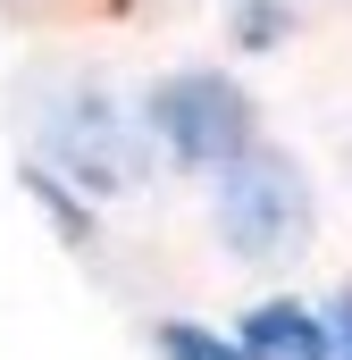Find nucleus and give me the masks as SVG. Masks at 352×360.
Returning <instances> with one entry per match:
<instances>
[{"instance_id": "f257e3e1", "label": "nucleus", "mask_w": 352, "mask_h": 360, "mask_svg": "<svg viewBox=\"0 0 352 360\" xmlns=\"http://www.w3.org/2000/svg\"><path fill=\"white\" fill-rule=\"evenodd\" d=\"M210 226L218 243L244 260V269H277L310 243L319 226V201H310V176L268 151V143H244L235 160H218V193H210Z\"/></svg>"}, {"instance_id": "f03ea898", "label": "nucleus", "mask_w": 352, "mask_h": 360, "mask_svg": "<svg viewBox=\"0 0 352 360\" xmlns=\"http://www.w3.org/2000/svg\"><path fill=\"white\" fill-rule=\"evenodd\" d=\"M143 126H151V143L168 151L176 168H218L244 143H260L252 92L235 84V76H218V68H176V76H160L151 101H143Z\"/></svg>"}, {"instance_id": "7ed1b4c3", "label": "nucleus", "mask_w": 352, "mask_h": 360, "mask_svg": "<svg viewBox=\"0 0 352 360\" xmlns=\"http://www.w3.org/2000/svg\"><path fill=\"white\" fill-rule=\"evenodd\" d=\"M42 151H51V176H76L84 193H126L143 176V126L109 92H59Z\"/></svg>"}, {"instance_id": "20e7f679", "label": "nucleus", "mask_w": 352, "mask_h": 360, "mask_svg": "<svg viewBox=\"0 0 352 360\" xmlns=\"http://www.w3.org/2000/svg\"><path fill=\"white\" fill-rule=\"evenodd\" d=\"M235 344H244L252 360H327V327H319L310 302H260Z\"/></svg>"}, {"instance_id": "39448f33", "label": "nucleus", "mask_w": 352, "mask_h": 360, "mask_svg": "<svg viewBox=\"0 0 352 360\" xmlns=\"http://www.w3.org/2000/svg\"><path fill=\"white\" fill-rule=\"evenodd\" d=\"M160 360H252L235 335H218V327H201V319H168L160 327Z\"/></svg>"}, {"instance_id": "423d86ee", "label": "nucleus", "mask_w": 352, "mask_h": 360, "mask_svg": "<svg viewBox=\"0 0 352 360\" xmlns=\"http://www.w3.org/2000/svg\"><path fill=\"white\" fill-rule=\"evenodd\" d=\"M235 42H252V51L285 42V0H235Z\"/></svg>"}, {"instance_id": "0eeeda50", "label": "nucleus", "mask_w": 352, "mask_h": 360, "mask_svg": "<svg viewBox=\"0 0 352 360\" xmlns=\"http://www.w3.org/2000/svg\"><path fill=\"white\" fill-rule=\"evenodd\" d=\"M319 327H327V360H352V293H336L319 310Z\"/></svg>"}]
</instances>
